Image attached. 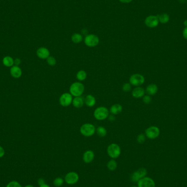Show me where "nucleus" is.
Wrapping results in <instances>:
<instances>
[{"instance_id": "2f4dec72", "label": "nucleus", "mask_w": 187, "mask_h": 187, "mask_svg": "<svg viewBox=\"0 0 187 187\" xmlns=\"http://www.w3.org/2000/svg\"><path fill=\"white\" fill-rule=\"evenodd\" d=\"M151 101H152V99L149 95L144 96L143 97V101L145 104H148L151 102Z\"/></svg>"}, {"instance_id": "4be33fe9", "label": "nucleus", "mask_w": 187, "mask_h": 187, "mask_svg": "<svg viewBox=\"0 0 187 187\" xmlns=\"http://www.w3.org/2000/svg\"><path fill=\"white\" fill-rule=\"evenodd\" d=\"M96 133L100 138H104L107 135V130L105 127L100 126L96 129Z\"/></svg>"}, {"instance_id": "dca6fc26", "label": "nucleus", "mask_w": 187, "mask_h": 187, "mask_svg": "<svg viewBox=\"0 0 187 187\" xmlns=\"http://www.w3.org/2000/svg\"><path fill=\"white\" fill-rule=\"evenodd\" d=\"M145 91L144 89L140 87H137L136 88H134L132 91V96L136 99L141 98L145 95Z\"/></svg>"}, {"instance_id": "ea45409f", "label": "nucleus", "mask_w": 187, "mask_h": 187, "mask_svg": "<svg viewBox=\"0 0 187 187\" xmlns=\"http://www.w3.org/2000/svg\"><path fill=\"white\" fill-rule=\"evenodd\" d=\"M24 187H34V186L32 185H30V184H29V185H27L26 186H25Z\"/></svg>"}, {"instance_id": "7c9ffc66", "label": "nucleus", "mask_w": 187, "mask_h": 187, "mask_svg": "<svg viewBox=\"0 0 187 187\" xmlns=\"http://www.w3.org/2000/svg\"><path fill=\"white\" fill-rule=\"evenodd\" d=\"M145 137L144 134H140L137 137V141L139 143H143L145 141Z\"/></svg>"}, {"instance_id": "39448f33", "label": "nucleus", "mask_w": 187, "mask_h": 187, "mask_svg": "<svg viewBox=\"0 0 187 187\" xmlns=\"http://www.w3.org/2000/svg\"><path fill=\"white\" fill-rule=\"evenodd\" d=\"M99 38L95 34H89L87 35L84 38V43L89 47H95L99 43Z\"/></svg>"}, {"instance_id": "6ab92c4d", "label": "nucleus", "mask_w": 187, "mask_h": 187, "mask_svg": "<svg viewBox=\"0 0 187 187\" xmlns=\"http://www.w3.org/2000/svg\"><path fill=\"white\" fill-rule=\"evenodd\" d=\"M123 111L122 106L120 104L116 103L115 105H113L111 108L110 111L112 115H118L119 113H120Z\"/></svg>"}, {"instance_id": "79ce46f5", "label": "nucleus", "mask_w": 187, "mask_h": 187, "mask_svg": "<svg viewBox=\"0 0 187 187\" xmlns=\"http://www.w3.org/2000/svg\"><path fill=\"white\" fill-rule=\"evenodd\" d=\"M136 187V186H132V187Z\"/></svg>"}, {"instance_id": "1a4fd4ad", "label": "nucleus", "mask_w": 187, "mask_h": 187, "mask_svg": "<svg viewBox=\"0 0 187 187\" xmlns=\"http://www.w3.org/2000/svg\"><path fill=\"white\" fill-rule=\"evenodd\" d=\"M79 180V175L75 172H69L65 177V182L69 185L76 184Z\"/></svg>"}, {"instance_id": "4c0bfd02", "label": "nucleus", "mask_w": 187, "mask_h": 187, "mask_svg": "<svg viewBox=\"0 0 187 187\" xmlns=\"http://www.w3.org/2000/svg\"><path fill=\"white\" fill-rule=\"evenodd\" d=\"M119 1L122 3H124V4H128V3L131 2L133 0H119Z\"/></svg>"}, {"instance_id": "ddd939ff", "label": "nucleus", "mask_w": 187, "mask_h": 187, "mask_svg": "<svg viewBox=\"0 0 187 187\" xmlns=\"http://www.w3.org/2000/svg\"><path fill=\"white\" fill-rule=\"evenodd\" d=\"M37 56L41 59H47L50 56V52L46 47H40L36 52Z\"/></svg>"}, {"instance_id": "473e14b6", "label": "nucleus", "mask_w": 187, "mask_h": 187, "mask_svg": "<svg viewBox=\"0 0 187 187\" xmlns=\"http://www.w3.org/2000/svg\"><path fill=\"white\" fill-rule=\"evenodd\" d=\"M4 154H5L4 149L2 146L0 145V158L4 157Z\"/></svg>"}, {"instance_id": "cd10ccee", "label": "nucleus", "mask_w": 187, "mask_h": 187, "mask_svg": "<svg viewBox=\"0 0 187 187\" xmlns=\"http://www.w3.org/2000/svg\"><path fill=\"white\" fill-rule=\"evenodd\" d=\"M47 64L50 66H54L57 64L56 59H55V57L52 56H49L47 59Z\"/></svg>"}, {"instance_id": "aec40b11", "label": "nucleus", "mask_w": 187, "mask_h": 187, "mask_svg": "<svg viewBox=\"0 0 187 187\" xmlns=\"http://www.w3.org/2000/svg\"><path fill=\"white\" fill-rule=\"evenodd\" d=\"M14 59H13V57L10 56H6L4 57L2 59V63L4 66H5L7 67H11L13 66L14 65Z\"/></svg>"}, {"instance_id": "c85d7f7f", "label": "nucleus", "mask_w": 187, "mask_h": 187, "mask_svg": "<svg viewBox=\"0 0 187 187\" xmlns=\"http://www.w3.org/2000/svg\"><path fill=\"white\" fill-rule=\"evenodd\" d=\"M6 187H22V186L17 181H13L10 182L9 183H8Z\"/></svg>"}, {"instance_id": "f257e3e1", "label": "nucleus", "mask_w": 187, "mask_h": 187, "mask_svg": "<svg viewBox=\"0 0 187 187\" xmlns=\"http://www.w3.org/2000/svg\"><path fill=\"white\" fill-rule=\"evenodd\" d=\"M84 85L80 82H76L71 85L69 93L75 97L81 96L84 92Z\"/></svg>"}, {"instance_id": "20e7f679", "label": "nucleus", "mask_w": 187, "mask_h": 187, "mask_svg": "<svg viewBox=\"0 0 187 187\" xmlns=\"http://www.w3.org/2000/svg\"><path fill=\"white\" fill-rule=\"evenodd\" d=\"M107 152L110 157H111L113 159H115L120 156L121 154V149L118 145L112 143L108 146Z\"/></svg>"}, {"instance_id": "58836bf2", "label": "nucleus", "mask_w": 187, "mask_h": 187, "mask_svg": "<svg viewBox=\"0 0 187 187\" xmlns=\"http://www.w3.org/2000/svg\"><path fill=\"white\" fill-rule=\"evenodd\" d=\"M39 187H50L49 185H48V184H43L42 186H40Z\"/></svg>"}, {"instance_id": "bb28decb", "label": "nucleus", "mask_w": 187, "mask_h": 187, "mask_svg": "<svg viewBox=\"0 0 187 187\" xmlns=\"http://www.w3.org/2000/svg\"><path fill=\"white\" fill-rule=\"evenodd\" d=\"M64 181L61 177H57L54 180V185L57 187H61L63 185Z\"/></svg>"}, {"instance_id": "f8f14e48", "label": "nucleus", "mask_w": 187, "mask_h": 187, "mask_svg": "<svg viewBox=\"0 0 187 187\" xmlns=\"http://www.w3.org/2000/svg\"><path fill=\"white\" fill-rule=\"evenodd\" d=\"M159 19L157 16L149 15L145 19V23L147 27L150 28H154L157 27L159 24Z\"/></svg>"}, {"instance_id": "f3484780", "label": "nucleus", "mask_w": 187, "mask_h": 187, "mask_svg": "<svg viewBox=\"0 0 187 187\" xmlns=\"http://www.w3.org/2000/svg\"><path fill=\"white\" fill-rule=\"evenodd\" d=\"M73 106L77 108H80L83 107L84 104V99L82 96L75 97L72 100Z\"/></svg>"}, {"instance_id": "0eeeda50", "label": "nucleus", "mask_w": 187, "mask_h": 187, "mask_svg": "<svg viewBox=\"0 0 187 187\" xmlns=\"http://www.w3.org/2000/svg\"><path fill=\"white\" fill-rule=\"evenodd\" d=\"M72 95L70 93L65 92L60 96L59 103L62 107H68L72 103Z\"/></svg>"}, {"instance_id": "2eb2a0df", "label": "nucleus", "mask_w": 187, "mask_h": 187, "mask_svg": "<svg viewBox=\"0 0 187 187\" xmlns=\"http://www.w3.org/2000/svg\"><path fill=\"white\" fill-rule=\"evenodd\" d=\"M10 73L11 77L14 78H19L22 75V70L18 66L14 65L11 67Z\"/></svg>"}, {"instance_id": "7ed1b4c3", "label": "nucleus", "mask_w": 187, "mask_h": 187, "mask_svg": "<svg viewBox=\"0 0 187 187\" xmlns=\"http://www.w3.org/2000/svg\"><path fill=\"white\" fill-rule=\"evenodd\" d=\"M108 115L109 111L106 107L104 106L96 108L94 112V116L97 120H104L108 118Z\"/></svg>"}, {"instance_id": "423d86ee", "label": "nucleus", "mask_w": 187, "mask_h": 187, "mask_svg": "<svg viewBox=\"0 0 187 187\" xmlns=\"http://www.w3.org/2000/svg\"><path fill=\"white\" fill-rule=\"evenodd\" d=\"M129 82L131 85L140 87L144 83L145 78L142 75L136 73L131 75L129 78Z\"/></svg>"}, {"instance_id": "f03ea898", "label": "nucleus", "mask_w": 187, "mask_h": 187, "mask_svg": "<svg viewBox=\"0 0 187 187\" xmlns=\"http://www.w3.org/2000/svg\"><path fill=\"white\" fill-rule=\"evenodd\" d=\"M95 132V127L91 123H85L80 127V134L85 137H91Z\"/></svg>"}, {"instance_id": "b1692460", "label": "nucleus", "mask_w": 187, "mask_h": 187, "mask_svg": "<svg viewBox=\"0 0 187 187\" xmlns=\"http://www.w3.org/2000/svg\"><path fill=\"white\" fill-rule=\"evenodd\" d=\"M87 77V73L84 70H80L77 73L76 78L80 82L85 80Z\"/></svg>"}, {"instance_id": "6e6552de", "label": "nucleus", "mask_w": 187, "mask_h": 187, "mask_svg": "<svg viewBox=\"0 0 187 187\" xmlns=\"http://www.w3.org/2000/svg\"><path fill=\"white\" fill-rule=\"evenodd\" d=\"M145 133L146 136L149 139H155L159 136L160 130L157 126H150L145 130Z\"/></svg>"}, {"instance_id": "412c9836", "label": "nucleus", "mask_w": 187, "mask_h": 187, "mask_svg": "<svg viewBox=\"0 0 187 187\" xmlns=\"http://www.w3.org/2000/svg\"><path fill=\"white\" fill-rule=\"evenodd\" d=\"M158 92V87L155 84H151L148 85L146 88V92L149 95H155Z\"/></svg>"}, {"instance_id": "393cba45", "label": "nucleus", "mask_w": 187, "mask_h": 187, "mask_svg": "<svg viewBox=\"0 0 187 187\" xmlns=\"http://www.w3.org/2000/svg\"><path fill=\"white\" fill-rule=\"evenodd\" d=\"M159 22H160L162 24H166L168 23L169 20H170V16L168 14H163L161 15H157Z\"/></svg>"}, {"instance_id": "c9c22d12", "label": "nucleus", "mask_w": 187, "mask_h": 187, "mask_svg": "<svg viewBox=\"0 0 187 187\" xmlns=\"http://www.w3.org/2000/svg\"><path fill=\"white\" fill-rule=\"evenodd\" d=\"M183 36L184 38L187 39V27H186L183 31Z\"/></svg>"}, {"instance_id": "72a5a7b5", "label": "nucleus", "mask_w": 187, "mask_h": 187, "mask_svg": "<svg viewBox=\"0 0 187 187\" xmlns=\"http://www.w3.org/2000/svg\"><path fill=\"white\" fill-rule=\"evenodd\" d=\"M14 65H15V66H19L20 64V63H21V60L19 58H16L14 60Z\"/></svg>"}, {"instance_id": "a878e982", "label": "nucleus", "mask_w": 187, "mask_h": 187, "mask_svg": "<svg viewBox=\"0 0 187 187\" xmlns=\"http://www.w3.org/2000/svg\"><path fill=\"white\" fill-rule=\"evenodd\" d=\"M107 168L110 171H115L117 168V163L114 159L109 161L107 164Z\"/></svg>"}, {"instance_id": "9d476101", "label": "nucleus", "mask_w": 187, "mask_h": 187, "mask_svg": "<svg viewBox=\"0 0 187 187\" xmlns=\"http://www.w3.org/2000/svg\"><path fill=\"white\" fill-rule=\"evenodd\" d=\"M147 175V170L145 168L138 169V171L134 172L131 177V181L134 182H138L142 178L145 177Z\"/></svg>"}, {"instance_id": "a19ab883", "label": "nucleus", "mask_w": 187, "mask_h": 187, "mask_svg": "<svg viewBox=\"0 0 187 187\" xmlns=\"http://www.w3.org/2000/svg\"><path fill=\"white\" fill-rule=\"evenodd\" d=\"M184 25H185L186 27H187V20L184 22Z\"/></svg>"}, {"instance_id": "9b49d317", "label": "nucleus", "mask_w": 187, "mask_h": 187, "mask_svg": "<svg viewBox=\"0 0 187 187\" xmlns=\"http://www.w3.org/2000/svg\"><path fill=\"white\" fill-rule=\"evenodd\" d=\"M138 187H155V184L153 179L145 177L138 182Z\"/></svg>"}, {"instance_id": "e433bc0d", "label": "nucleus", "mask_w": 187, "mask_h": 187, "mask_svg": "<svg viewBox=\"0 0 187 187\" xmlns=\"http://www.w3.org/2000/svg\"><path fill=\"white\" fill-rule=\"evenodd\" d=\"M108 119H109V120H110V121H114L115 120V115H108Z\"/></svg>"}, {"instance_id": "a211bd4d", "label": "nucleus", "mask_w": 187, "mask_h": 187, "mask_svg": "<svg viewBox=\"0 0 187 187\" xmlns=\"http://www.w3.org/2000/svg\"><path fill=\"white\" fill-rule=\"evenodd\" d=\"M84 103L89 107L94 106L96 104L95 97L92 95L86 96L85 98L84 99Z\"/></svg>"}, {"instance_id": "4468645a", "label": "nucleus", "mask_w": 187, "mask_h": 187, "mask_svg": "<svg viewBox=\"0 0 187 187\" xmlns=\"http://www.w3.org/2000/svg\"><path fill=\"white\" fill-rule=\"evenodd\" d=\"M95 158V154L93 151L91 150H88L85 151L83 155V160L85 163H90L94 160Z\"/></svg>"}, {"instance_id": "f704fd0d", "label": "nucleus", "mask_w": 187, "mask_h": 187, "mask_svg": "<svg viewBox=\"0 0 187 187\" xmlns=\"http://www.w3.org/2000/svg\"><path fill=\"white\" fill-rule=\"evenodd\" d=\"M38 185H39V186H42L43 184H45V181L43 180V178H39L38 180Z\"/></svg>"}, {"instance_id": "c756f323", "label": "nucleus", "mask_w": 187, "mask_h": 187, "mask_svg": "<svg viewBox=\"0 0 187 187\" xmlns=\"http://www.w3.org/2000/svg\"><path fill=\"white\" fill-rule=\"evenodd\" d=\"M131 89V85L130 83H126L123 85L122 90L123 92H130Z\"/></svg>"}, {"instance_id": "5701e85b", "label": "nucleus", "mask_w": 187, "mask_h": 187, "mask_svg": "<svg viewBox=\"0 0 187 187\" xmlns=\"http://www.w3.org/2000/svg\"><path fill=\"white\" fill-rule=\"evenodd\" d=\"M71 40L74 43H80L83 41V36L80 34L75 33L71 36Z\"/></svg>"}]
</instances>
